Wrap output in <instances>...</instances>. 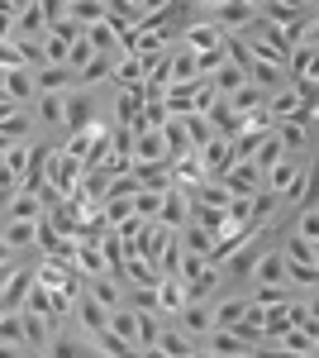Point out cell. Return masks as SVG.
Returning <instances> with one entry per match:
<instances>
[{
    "instance_id": "cell-1",
    "label": "cell",
    "mask_w": 319,
    "mask_h": 358,
    "mask_svg": "<svg viewBox=\"0 0 319 358\" xmlns=\"http://www.w3.org/2000/svg\"><path fill=\"white\" fill-rule=\"evenodd\" d=\"M267 244H272V239H267V229H258L248 244H239L229 258H224V263H219V268H224V277H229V287H248V282H253V268H258V258H262Z\"/></svg>"
},
{
    "instance_id": "cell-2",
    "label": "cell",
    "mask_w": 319,
    "mask_h": 358,
    "mask_svg": "<svg viewBox=\"0 0 319 358\" xmlns=\"http://www.w3.org/2000/svg\"><path fill=\"white\" fill-rule=\"evenodd\" d=\"M43 177H48L53 187H62V192L72 196V192L81 187V177H86V163H81L72 148L53 143V148H48V158H43Z\"/></svg>"
},
{
    "instance_id": "cell-3",
    "label": "cell",
    "mask_w": 319,
    "mask_h": 358,
    "mask_svg": "<svg viewBox=\"0 0 319 358\" xmlns=\"http://www.w3.org/2000/svg\"><path fill=\"white\" fill-rule=\"evenodd\" d=\"M34 115H38V129L53 138V143L67 138V91H38Z\"/></svg>"
},
{
    "instance_id": "cell-4",
    "label": "cell",
    "mask_w": 319,
    "mask_h": 358,
    "mask_svg": "<svg viewBox=\"0 0 319 358\" xmlns=\"http://www.w3.org/2000/svg\"><path fill=\"white\" fill-rule=\"evenodd\" d=\"M38 101V72L34 67H5L0 72V106H34Z\"/></svg>"
},
{
    "instance_id": "cell-5",
    "label": "cell",
    "mask_w": 319,
    "mask_h": 358,
    "mask_svg": "<svg viewBox=\"0 0 319 358\" xmlns=\"http://www.w3.org/2000/svg\"><path fill=\"white\" fill-rule=\"evenodd\" d=\"M200 354H210V358H248V354H262V344H253V339H248V334H239V330L214 325L210 339L200 344Z\"/></svg>"
},
{
    "instance_id": "cell-6",
    "label": "cell",
    "mask_w": 319,
    "mask_h": 358,
    "mask_svg": "<svg viewBox=\"0 0 319 358\" xmlns=\"http://www.w3.org/2000/svg\"><path fill=\"white\" fill-rule=\"evenodd\" d=\"M181 43H186L191 53H224V43H229V34L214 24L210 15H195L186 29H181Z\"/></svg>"
},
{
    "instance_id": "cell-7",
    "label": "cell",
    "mask_w": 319,
    "mask_h": 358,
    "mask_svg": "<svg viewBox=\"0 0 319 358\" xmlns=\"http://www.w3.org/2000/svg\"><path fill=\"white\" fill-rule=\"evenodd\" d=\"M72 320H77V330H81V339L91 344L101 330H110V306L105 301H96L86 287H81V296H77V310H72ZM96 349V344H91Z\"/></svg>"
},
{
    "instance_id": "cell-8",
    "label": "cell",
    "mask_w": 319,
    "mask_h": 358,
    "mask_svg": "<svg viewBox=\"0 0 319 358\" xmlns=\"http://www.w3.org/2000/svg\"><path fill=\"white\" fill-rule=\"evenodd\" d=\"M0 138L5 143H34V134H38V115H34V106H0Z\"/></svg>"
},
{
    "instance_id": "cell-9",
    "label": "cell",
    "mask_w": 319,
    "mask_h": 358,
    "mask_svg": "<svg viewBox=\"0 0 319 358\" xmlns=\"http://www.w3.org/2000/svg\"><path fill=\"white\" fill-rule=\"evenodd\" d=\"M177 325L195 339V344H205L214 330V301H205V296H191L181 310H177Z\"/></svg>"
},
{
    "instance_id": "cell-10",
    "label": "cell",
    "mask_w": 319,
    "mask_h": 358,
    "mask_svg": "<svg viewBox=\"0 0 319 358\" xmlns=\"http://www.w3.org/2000/svg\"><path fill=\"white\" fill-rule=\"evenodd\" d=\"M258 15H262V10H253L248 0H224L219 10H210V20L224 29V34H248V29L258 24Z\"/></svg>"
},
{
    "instance_id": "cell-11",
    "label": "cell",
    "mask_w": 319,
    "mask_h": 358,
    "mask_svg": "<svg viewBox=\"0 0 319 358\" xmlns=\"http://www.w3.org/2000/svg\"><path fill=\"white\" fill-rule=\"evenodd\" d=\"M96 96H91V86H77V91H67V134H81V129H91L96 124Z\"/></svg>"
},
{
    "instance_id": "cell-12",
    "label": "cell",
    "mask_w": 319,
    "mask_h": 358,
    "mask_svg": "<svg viewBox=\"0 0 319 358\" xmlns=\"http://www.w3.org/2000/svg\"><path fill=\"white\" fill-rule=\"evenodd\" d=\"M153 163H172V148L162 129H143L133 134V167H153Z\"/></svg>"
},
{
    "instance_id": "cell-13",
    "label": "cell",
    "mask_w": 319,
    "mask_h": 358,
    "mask_svg": "<svg viewBox=\"0 0 319 358\" xmlns=\"http://www.w3.org/2000/svg\"><path fill=\"white\" fill-rule=\"evenodd\" d=\"M167 72H172V86H200V82H210V77L200 72V53H191L186 43H177V48H172Z\"/></svg>"
},
{
    "instance_id": "cell-14",
    "label": "cell",
    "mask_w": 319,
    "mask_h": 358,
    "mask_svg": "<svg viewBox=\"0 0 319 358\" xmlns=\"http://www.w3.org/2000/svg\"><path fill=\"white\" fill-rule=\"evenodd\" d=\"M224 182H229V192H234V196H258V192L267 187L262 167L253 163V158H239V163L224 172Z\"/></svg>"
},
{
    "instance_id": "cell-15",
    "label": "cell",
    "mask_w": 319,
    "mask_h": 358,
    "mask_svg": "<svg viewBox=\"0 0 319 358\" xmlns=\"http://www.w3.org/2000/svg\"><path fill=\"white\" fill-rule=\"evenodd\" d=\"M0 349L5 354H34L24 330V310H0Z\"/></svg>"
},
{
    "instance_id": "cell-16",
    "label": "cell",
    "mask_w": 319,
    "mask_h": 358,
    "mask_svg": "<svg viewBox=\"0 0 319 358\" xmlns=\"http://www.w3.org/2000/svg\"><path fill=\"white\" fill-rule=\"evenodd\" d=\"M43 215H48V206L34 187H20L15 196H5V220H43Z\"/></svg>"
},
{
    "instance_id": "cell-17",
    "label": "cell",
    "mask_w": 319,
    "mask_h": 358,
    "mask_svg": "<svg viewBox=\"0 0 319 358\" xmlns=\"http://www.w3.org/2000/svg\"><path fill=\"white\" fill-rule=\"evenodd\" d=\"M153 354H167V358H191V354H200V344L191 339L177 320H162V334H158V349Z\"/></svg>"
},
{
    "instance_id": "cell-18",
    "label": "cell",
    "mask_w": 319,
    "mask_h": 358,
    "mask_svg": "<svg viewBox=\"0 0 319 358\" xmlns=\"http://www.w3.org/2000/svg\"><path fill=\"white\" fill-rule=\"evenodd\" d=\"M86 292H91L96 301H105L110 310H114V306H124V301H129V282H124V277H119V273H101V277H86Z\"/></svg>"
},
{
    "instance_id": "cell-19",
    "label": "cell",
    "mask_w": 319,
    "mask_h": 358,
    "mask_svg": "<svg viewBox=\"0 0 319 358\" xmlns=\"http://www.w3.org/2000/svg\"><path fill=\"white\" fill-rule=\"evenodd\" d=\"M248 306H253V296H248V292H224V296L214 301V325L239 330L243 320H248Z\"/></svg>"
},
{
    "instance_id": "cell-20",
    "label": "cell",
    "mask_w": 319,
    "mask_h": 358,
    "mask_svg": "<svg viewBox=\"0 0 319 358\" xmlns=\"http://www.w3.org/2000/svg\"><path fill=\"white\" fill-rule=\"evenodd\" d=\"M200 158H205V172L210 177H224L229 167L239 163V148H234V138H224V134H214L205 148H200Z\"/></svg>"
},
{
    "instance_id": "cell-21",
    "label": "cell",
    "mask_w": 319,
    "mask_h": 358,
    "mask_svg": "<svg viewBox=\"0 0 319 358\" xmlns=\"http://www.w3.org/2000/svg\"><path fill=\"white\" fill-rule=\"evenodd\" d=\"M191 301V287L186 277H162L158 282V315L162 320H177V310Z\"/></svg>"
},
{
    "instance_id": "cell-22",
    "label": "cell",
    "mask_w": 319,
    "mask_h": 358,
    "mask_svg": "<svg viewBox=\"0 0 319 358\" xmlns=\"http://www.w3.org/2000/svg\"><path fill=\"white\" fill-rule=\"evenodd\" d=\"M267 110H272V120L281 124V120H295V115L305 110V96H300V86L286 82V86H276L272 91V101H267Z\"/></svg>"
},
{
    "instance_id": "cell-23",
    "label": "cell",
    "mask_w": 319,
    "mask_h": 358,
    "mask_svg": "<svg viewBox=\"0 0 319 358\" xmlns=\"http://www.w3.org/2000/svg\"><path fill=\"white\" fill-rule=\"evenodd\" d=\"M276 134H281V143H286V153H295V158H310L315 124H305V120H281V124H276Z\"/></svg>"
},
{
    "instance_id": "cell-24",
    "label": "cell",
    "mask_w": 319,
    "mask_h": 358,
    "mask_svg": "<svg viewBox=\"0 0 319 358\" xmlns=\"http://www.w3.org/2000/svg\"><path fill=\"white\" fill-rule=\"evenodd\" d=\"M114 86H143L148 82V57L143 53H119L114 57Z\"/></svg>"
},
{
    "instance_id": "cell-25",
    "label": "cell",
    "mask_w": 319,
    "mask_h": 358,
    "mask_svg": "<svg viewBox=\"0 0 319 358\" xmlns=\"http://www.w3.org/2000/svg\"><path fill=\"white\" fill-rule=\"evenodd\" d=\"M224 101L234 106V115H243V120H248V115L267 110V101H272V91H267V86H258V82H248V86H239L234 96H224Z\"/></svg>"
},
{
    "instance_id": "cell-26",
    "label": "cell",
    "mask_w": 319,
    "mask_h": 358,
    "mask_svg": "<svg viewBox=\"0 0 319 358\" xmlns=\"http://www.w3.org/2000/svg\"><path fill=\"white\" fill-rule=\"evenodd\" d=\"M5 253H24V248L38 244V220H5V234H0Z\"/></svg>"
},
{
    "instance_id": "cell-27",
    "label": "cell",
    "mask_w": 319,
    "mask_h": 358,
    "mask_svg": "<svg viewBox=\"0 0 319 358\" xmlns=\"http://www.w3.org/2000/svg\"><path fill=\"white\" fill-rule=\"evenodd\" d=\"M286 72H291V82H300V77H315L319 72V43H295L291 57H286Z\"/></svg>"
},
{
    "instance_id": "cell-28",
    "label": "cell",
    "mask_w": 319,
    "mask_h": 358,
    "mask_svg": "<svg viewBox=\"0 0 319 358\" xmlns=\"http://www.w3.org/2000/svg\"><path fill=\"white\" fill-rule=\"evenodd\" d=\"M262 15H267V20H276V24H295V20L315 15V5H310V0H267Z\"/></svg>"
},
{
    "instance_id": "cell-29",
    "label": "cell",
    "mask_w": 319,
    "mask_h": 358,
    "mask_svg": "<svg viewBox=\"0 0 319 358\" xmlns=\"http://www.w3.org/2000/svg\"><path fill=\"white\" fill-rule=\"evenodd\" d=\"M210 82H214V91H219V96H234V91H239V86H248L253 77L243 72V67L234 62V57H224V62H219V72H214Z\"/></svg>"
},
{
    "instance_id": "cell-30",
    "label": "cell",
    "mask_w": 319,
    "mask_h": 358,
    "mask_svg": "<svg viewBox=\"0 0 319 358\" xmlns=\"http://www.w3.org/2000/svg\"><path fill=\"white\" fill-rule=\"evenodd\" d=\"M162 206H167V187H138L133 192V210L143 220H162Z\"/></svg>"
},
{
    "instance_id": "cell-31",
    "label": "cell",
    "mask_w": 319,
    "mask_h": 358,
    "mask_svg": "<svg viewBox=\"0 0 319 358\" xmlns=\"http://www.w3.org/2000/svg\"><path fill=\"white\" fill-rule=\"evenodd\" d=\"M181 244H186L191 253H210V258H214V244H219V234H214V229H205L200 220H191V224H181Z\"/></svg>"
},
{
    "instance_id": "cell-32",
    "label": "cell",
    "mask_w": 319,
    "mask_h": 358,
    "mask_svg": "<svg viewBox=\"0 0 319 358\" xmlns=\"http://www.w3.org/2000/svg\"><path fill=\"white\" fill-rule=\"evenodd\" d=\"M291 234H300V239L319 244V201H315V206H300V210L291 215Z\"/></svg>"
},
{
    "instance_id": "cell-33",
    "label": "cell",
    "mask_w": 319,
    "mask_h": 358,
    "mask_svg": "<svg viewBox=\"0 0 319 358\" xmlns=\"http://www.w3.org/2000/svg\"><path fill=\"white\" fill-rule=\"evenodd\" d=\"M15 34H20V38H43V34H48V15H43V5H29V10H20V24H15Z\"/></svg>"
},
{
    "instance_id": "cell-34",
    "label": "cell",
    "mask_w": 319,
    "mask_h": 358,
    "mask_svg": "<svg viewBox=\"0 0 319 358\" xmlns=\"http://www.w3.org/2000/svg\"><path fill=\"white\" fill-rule=\"evenodd\" d=\"M281 158H286V143H281V134H276V129H272V134L262 138V148L253 153V163L262 167V177H267V172H272V167L281 163Z\"/></svg>"
},
{
    "instance_id": "cell-35",
    "label": "cell",
    "mask_w": 319,
    "mask_h": 358,
    "mask_svg": "<svg viewBox=\"0 0 319 358\" xmlns=\"http://www.w3.org/2000/svg\"><path fill=\"white\" fill-rule=\"evenodd\" d=\"M114 57H119V53H96V57H91V67L81 72V86H101V82H110V77H114Z\"/></svg>"
},
{
    "instance_id": "cell-36",
    "label": "cell",
    "mask_w": 319,
    "mask_h": 358,
    "mask_svg": "<svg viewBox=\"0 0 319 358\" xmlns=\"http://www.w3.org/2000/svg\"><path fill=\"white\" fill-rule=\"evenodd\" d=\"M86 38H91L101 53H119V29L110 24V20H101V24H86Z\"/></svg>"
},
{
    "instance_id": "cell-37",
    "label": "cell",
    "mask_w": 319,
    "mask_h": 358,
    "mask_svg": "<svg viewBox=\"0 0 319 358\" xmlns=\"http://www.w3.org/2000/svg\"><path fill=\"white\" fill-rule=\"evenodd\" d=\"M91 344H96V354H114V358H129V354H138V349H133L129 339H124V334H114V330H101L96 339H91Z\"/></svg>"
},
{
    "instance_id": "cell-38",
    "label": "cell",
    "mask_w": 319,
    "mask_h": 358,
    "mask_svg": "<svg viewBox=\"0 0 319 358\" xmlns=\"http://www.w3.org/2000/svg\"><path fill=\"white\" fill-rule=\"evenodd\" d=\"M67 15L81 20V24H101V20H110V5H105V0H72Z\"/></svg>"
},
{
    "instance_id": "cell-39",
    "label": "cell",
    "mask_w": 319,
    "mask_h": 358,
    "mask_svg": "<svg viewBox=\"0 0 319 358\" xmlns=\"http://www.w3.org/2000/svg\"><path fill=\"white\" fill-rule=\"evenodd\" d=\"M96 53H101V48H96V43H91V38L81 34L77 43H72V53H67V67H72V72H77V77H81V72L91 67V57H96Z\"/></svg>"
},
{
    "instance_id": "cell-40",
    "label": "cell",
    "mask_w": 319,
    "mask_h": 358,
    "mask_svg": "<svg viewBox=\"0 0 319 358\" xmlns=\"http://www.w3.org/2000/svg\"><path fill=\"white\" fill-rule=\"evenodd\" d=\"M195 91H200V86H172V91H167L172 115H195Z\"/></svg>"
},
{
    "instance_id": "cell-41",
    "label": "cell",
    "mask_w": 319,
    "mask_h": 358,
    "mask_svg": "<svg viewBox=\"0 0 319 358\" xmlns=\"http://www.w3.org/2000/svg\"><path fill=\"white\" fill-rule=\"evenodd\" d=\"M101 210H105L110 224H124L129 215H138V210H133V196H105V206H101Z\"/></svg>"
},
{
    "instance_id": "cell-42",
    "label": "cell",
    "mask_w": 319,
    "mask_h": 358,
    "mask_svg": "<svg viewBox=\"0 0 319 358\" xmlns=\"http://www.w3.org/2000/svg\"><path fill=\"white\" fill-rule=\"evenodd\" d=\"M43 53H48V62H62V67H67V53H72V43H67V38H57L53 29H48V34H43Z\"/></svg>"
},
{
    "instance_id": "cell-43",
    "label": "cell",
    "mask_w": 319,
    "mask_h": 358,
    "mask_svg": "<svg viewBox=\"0 0 319 358\" xmlns=\"http://www.w3.org/2000/svg\"><path fill=\"white\" fill-rule=\"evenodd\" d=\"M229 220L234 224H253V196H234V201H229Z\"/></svg>"
},
{
    "instance_id": "cell-44",
    "label": "cell",
    "mask_w": 319,
    "mask_h": 358,
    "mask_svg": "<svg viewBox=\"0 0 319 358\" xmlns=\"http://www.w3.org/2000/svg\"><path fill=\"white\" fill-rule=\"evenodd\" d=\"M129 301L138 310H158V287H129Z\"/></svg>"
},
{
    "instance_id": "cell-45",
    "label": "cell",
    "mask_w": 319,
    "mask_h": 358,
    "mask_svg": "<svg viewBox=\"0 0 319 358\" xmlns=\"http://www.w3.org/2000/svg\"><path fill=\"white\" fill-rule=\"evenodd\" d=\"M0 5H5V10H15V15H20V10H29V5H38V0H0Z\"/></svg>"
},
{
    "instance_id": "cell-46",
    "label": "cell",
    "mask_w": 319,
    "mask_h": 358,
    "mask_svg": "<svg viewBox=\"0 0 319 358\" xmlns=\"http://www.w3.org/2000/svg\"><path fill=\"white\" fill-rule=\"evenodd\" d=\"M305 38H310V43H319V10L310 15V34H305Z\"/></svg>"
},
{
    "instance_id": "cell-47",
    "label": "cell",
    "mask_w": 319,
    "mask_h": 358,
    "mask_svg": "<svg viewBox=\"0 0 319 358\" xmlns=\"http://www.w3.org/2000/svg\"><path fill=\"white\" fill-rule=\"evenodd\" d=\"M219 5H224V0H195V10H200V15H210V10H219Z\"/></svg>"
},
{
    "instance_id": "cell-48",
    "label": "cell",
    "mask_w": 319,
    "mask_h": 358,
    "mask_svg": "<svg viewBox=\"0 0 319 358\" xmlns=\"http://www.w3.org/2000/svg\"><path fill=\"white\" fill-rule=\"evenodd\" d=\"M248 5H253V10H267V0H248Z\"/></svg>"
},
{
    "instance_id": "cell-49",
    "label": "cell",
    "mask_w": 319,
    "mask_h": 358,
    "mask_svg": "<svg viewBox=\"0 0 319 358\" xmlns=\"http://www.w3.org/2000/svg\"><path fill=\"white\" fill-rule=\"evenodd\" d=\"M310 5H319V0H310Z\"/></svg>"
},
{
    "instance_id": "cell-50",
    "label": "cell",
    "mask_w": 319,
    "mask_h": 358,
    "mask_svg": "<svg viewBox=\"0 0 319 358\" xmlns=\"http://www.w3.org/2000/svg\"><path fill=\"white\" fill-rule=\"evenodd\" d=\"M315 10H319V5H315Z\"/></svg>"
}]
</instances>
